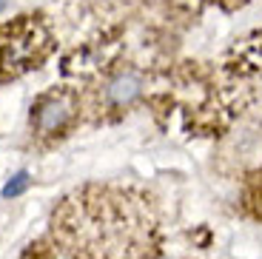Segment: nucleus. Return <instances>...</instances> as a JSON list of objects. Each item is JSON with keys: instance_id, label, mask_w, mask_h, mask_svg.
I'll return each instance as SVG.
<instances>
[{"instance_id": "obj_1", "label": "nucleus", "mask_w": 262, "mask_h": 259, "mask_svg": "<svg viewBox=\"0 0 262 259\" xmlns=\"http://www.w3.org/2000/svg\"><path fill=\"white\" fill-rule=\"evenodd\" d=\"M72 117V103L66 97H52L46 103L37 105V114H34V125L37 131L49 134V131H57L66 125V120Z\"/></svg>"}, {"instance_id": "obj_2", "label": "nucleus", "mask_w": 262, "mask_h": 259, "mask_svg": "<svg viewBox=\"0 0 262 259\" xmlns=\"http://www.w3.org/2000/svg\"><path fill=\"white\" fill-rule=\"evenodd\" d=\"M140 91H143V77L137 72H120L105 85V100L112 105H125L131 100H137Z\"/></svg>"}, {"instance_id": "obj_3", "label": "nucleus", "mask_w": 262, "mask_h": 259, "mask_svg": "<svg viewBox=\"0 0 262 259\" xmlns=\"http://www.w3.org/2000/svg\"><path fill=\"white\" fill-rule=\"evenodd\" d=\"M26 188H29V174L26 171H20V174H14V180L3 188V197H17V194H23Z\"/></svg>"}, {"instance_id": "obj_4", "label": "nucleus", "mask_w": 262, "mask_h": 259, "mask_svg": "<svg viewBox=\"0 0 262 259\" xmlns=\"http://www.w3.org/2000/svg\"><path fill=\"white\" fill-rule=\"evenodd\" d=\"M6 3H9V0H0V12H3V9H6Z\"/></svg>"}, {"instance_id": "obj_5", "label": "nucleus", "mask_w": 262, "mask_h": 259, "mask_svg": "<svg viewBox=\"0 0 262 259\" xmlns=\"http://www.w3.org/2000/svg\"><path fill=\"white\" fill-rule=\"evenodd\" d=\"M160 259H165V256H160Z\"/></svg>"}]
</instances>
